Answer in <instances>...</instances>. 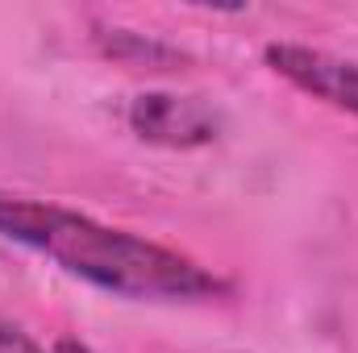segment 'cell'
I'll return each instance as SVG.
<instances>
[{
    "instance_id": "cell-1",
    "label": "cell",
    "mask_w": 358,
    "mask_h": 353,
    "mask_svg": "<svg viewBox=\"0 0 358 353\" xmlns=\"http://www.w3.org/2000/svg\"><path fill=\"white\" fill-rule=\"evenodd\" d=\"M0 237L59 262L67 274L100 291H113L121 299L196 303L229 291L225 278H217L213 270H204L179 250L100 225L63 204L13 195V191H0Z\"/></svg>"
},
{
    "instance_id": "cell-2",
    "label": "cell",
    "mask_w": 358,
    "mask_h": 353,
    "mask_svg": "<svg viewBox=\"0 0 358 353\" xmlns=\"http://www.w3.org/2000/svg\"><path fill=\"white\" fill-rule=\"evenodd\" d=\"M125 121L142 142L167 146V150H196V146H213L221 137V112L196 96H176V91L134 96Z\"/></svg>"
},
{
    "instance_id": "cell-3",
    "label": "cell",
    "mask_w": 358,
    "mask_h": 353,
    "mask_svg": "<svg viewBox=\"0 0 358 353\" xmlns=\"http://www.w3.org/2000/svg\"><path fill=\"white\" fill-rule=\"evenodd\" d=\"M267 67L283 75L292 88L308 91L313 100H325L329 108L358 117V63L317 46H300V42H271Z\"/></svg>"
},
{
    "instance_id": "cell-4",
    "label": "cell",
    "mask_w": 358,
    "mask_h": 353,
    "mask_svg": "<svg viewBox=\"0 0 358 353\" xmlns=\"http://www.w3.org/2000/svg\"><path fill=\"white\" fill-rule=\"evenodd\" d=\"M100 42H104V50H108L113 59H121V63L171 67V63H179V59H183L179 50L163 46V42H150V38H142V33H129V29H104V33H100Z\"/></svg>"
},
{
    "instance_id": "cell-5",
    "label": "cell",
    "mask_w": 358,
    "mask_h": 353,
    "mask_svg": "<svg viewBox=\"0 0 358 353\" xmlns=\"http://www.w3.org/2000/svg\"><path fill=\"white\" fill-rule=\"evenodd\" d=\"M0 353H50V350H42L25 329H17V324L0 320Z\"/></svg>"
},
{
    "instance_id": "cell-6",
    "label": "cell",
    "mask_w": 358,
    "mask_h": 353,
    "mask_svg": "<svg viewBox=\"0 0 358 353\" xmlns=\"http://www.w3.org/2000/svg\"><path fill=\"white\" fill-rule=\"evenodd\" d=\"M50 353H96V350H88V345L76 341V337H59V341L50 345Z\"/></svg>"
}]
</instances>
